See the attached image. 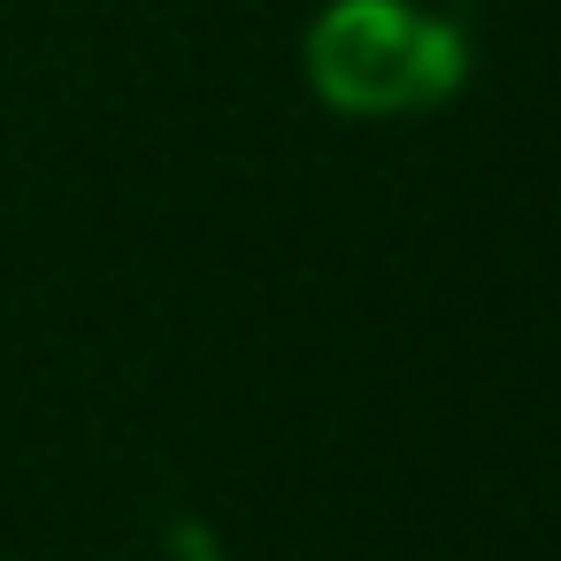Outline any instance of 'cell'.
<instances>
[{
	"instance_id": "cell-1",
	"label": "cell",
	"mask_w": 561,
	"mask_h": 561,
	"mask_svg": "<svg viewBox=\"0 0 561 561\" xmlns=\"http://www.w3.org/2000/svg\"><path fill=\"white\" fill-rule=\"evenodd\" d=\"M316 93H331L354 116L423 108L461 85V47L446 24L415 16L408 0H339L308 39Z\"/></svg>"
}]
</instances>
